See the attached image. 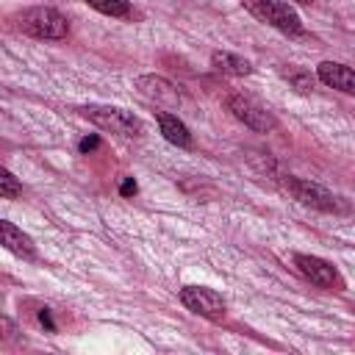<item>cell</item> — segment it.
<instances>
[{
    "label": "cell",
    "instance_id": "obj_14",
    "mask_svg": "<svg viewBox=\"0 0 355 355\" xmlns=\"http://www.w3.org/2000/svg\"><path fill=\"white\" fill-rule=\"evenodd\" d=\"M94 11L105 14V17H128L130 14V3L128 0H86Z\"/></svg>",
    "mask_w": 355,
    "mask_h": 355
},
{
    "label": "cell",
    "instance_id": "obj_6",
    "mask_svg": "<svg viewBox=\"0 0 355 355\" xmlns=\"http://www.w3.org/2000/svg\"><path fill=\"white\" fill-rule=\"evenodd\" d=\"M180 302L191 313H197L202 319H211V322L225 319V311H227L222 294H216L214 288H205V286H183L180 288Z\"/></svg>",
    "mask_w": 355,
    "mask_h": 355
},
{
    "label": "cell",
    "instance_id": "obj_9",
    "mask_svg": "<svg viewBox=\"0 0 355 355\" xmlns=\"http://www.w3.org/2000/svg\"><path fill=\"white\" fill-rule=\"evenodd\" d=\"M136 89H139L147 100L161 103V105H175V103H180L178 86L169 83V80H164V78H158V75H141V78H136Z\"/></svg>",
    "mask_w": 355,
    "mask_h": 355
},
{
    "label": "cell",
    "instance_id": "obj_2",
    "mask_svg": "<svg viewBox=\"0 0 355 355\" xmlns=\"http://www.w3.org/2000/svg\"><path fill=\"white\" fill-rule=\"evenodd\" d=\"M241 6L258 19V22H266L272 28H277L280 33H288V36H297L302 31V19L300 14L283 3V0H241Z\"/></svg>",
    "mask_w": 355,
    "mask_h": 355
},
{
    "label": "cell",
    "instance_id": "obj_7",
    "mask_svg": "<svg viewBox=\"0 0 355 355\" xmlns=\"http://www.w3.org/2000/svg\"><path fill=\"white\" fill-rule=\"evenodd\" d=\"M294 266L300 269V275H302L305 280H311V283L319 286V288H327V291H341V288H344V280H341L338 269H336L330 261L319 258V255H305V252H300V255H294Z\"/></svg>",
    "mask_w": 355,
    "mask_h": 355
},
{
    "label": "cell",
    "instance_id": "obj_1",
    "mask_svg": "<svg viewBox=\"0 0 355 355\" xmlns=\"http://www.w3.org/2000/svg\"><path fill=\"white\" fill-rule=\"evenodd\" d=\"M17 28L33 39H44V42H61L69 33V22L61 11L50 8V6H33L25 8L17 17Z\"/></svg>",
    "mask_w": 355,
    "mask_h": 355
},
{
    "label": "cell",
    "instance_id": "obj_20",
    "mask_svg": "<svg viewBox=\"0 0 355 355\" xmlns=\"http://www.w3.org/2000/svg\"><path fill=\"white\" fill-rule=\"evenodd\" d=\"M3 327H11V324H8L6 319H0V330H3Z\"/></svg>",
    "mask_w": 355,
    "mask_h": 355
},
{
    "label": "cell",
    "instance_id": "obj_12",
    "mask_svg": "<svg viewBox=\"0 0 355 355\" xmlns=\"http://www.w3.org/2000/svg\"><path fill=\"white\" fill-rule=\"evenodd\" d=\"M211 67L225 72V75H233V78H244V75H252V64L236 53H227V50H216L211 53Z\"/></svg>",
    "mask_w": 355,
    "mask_h": 355
},
{
    "label": "cell",
    "instance_id": "obj_13",
    "mask_svg": "<svg viewBox=\"0 0 355 355\" xmlns=\"http://www.w3.org/2000/svg\"><path fill=\"white\" fill-rule=\"evenodd\" d=\"M280 75L291 83V89H297L300 94H308V92H313V86H316V78L308 72V69H302V67H286V69H280Z\"/></svg>",
    "mask_w": 355,
    "mask_h": 355
},
{
    "label": "cell",
    "instance_id": "obj_19",
    "mask_svg": "<svg viewBox=\"0 0 355 355\" xmlns=\"http://www.w3.org/2000/svg\"><path fill=\"white\" fill-rule=\"evenodd\" d=\"M294 3H300V6H311L313 0H294Z\"/></svg>",
    "mask_w": 355,
    "mask_h": 355
},
{
    "label": "cell",
    "instance_id": "obj_11",
    "mask_svg": "<svg viewBox=\"0 0 355 355\" xmlns=\"http://www.w3.org/2000/svg\"><path fill=\"white\" fill-rule=\"evenodd\" d=\"M155 122H158V128H161V136H164L169 144H175V147H191V133H189V128L178 119V114L158 111V114H155Z\"/></svg>",
    "mask_w": 355,
    "mask_h": 355
},
{
    "label": "cell",
    "instance_id": "obj_16",
    "mask_svg": "<svg viewBox=\"0 0 355 355\" xmlns=\"http://www.w3.org/2000/svg\"><path fill=\"white\" fill-rule=\"evenodd\" d=\"M119 194H122V197L136 194V180H133V178H125V180H122V186H119Z\"/></svg>",
    "mask_w": 355,
    "mask_h": 355
},
{
    "label": "cell",
    "instance_id": "obj_8",
    "mask_svg": "<svg viewBox=\"0 0 355 355\" xmlns=\"http://www.w3.org/2000/svg\"><path fill=\"white\" fill-rule=\"evenodd\" d=\"M0 247H6L8 252H14V255H19L25 261H33L36 258L33 239L22 227H17L14 222H8V219H0Z\"/></svg>",
    "mask_w": 355,
    "mask_h": 355
},
{
    "label": "cell",
    "instance_id": "obj_18",
    "mask_svg": "<svg viewBox=\"0 0 355 355\" xmlns=\"http://www.w3.org/2000/svg\"><path fill=\"white\" fill-rule=\"evenodd\" d=\"M39 322H42V324H47V330H55V324H53V319H50V313H47V308H44L42 313H39Z\"/></svg>",
    "mask_w": 355,
    "mask_h": 355
},
{
    "label": "cell",
    "instance_id": "obj_4",
    "mask_svg": "<svg viewBox=\"0 0 355 355\" xmlns=\"http://www.w3.org/2000/svg\"><path fill=\"white\" fill-rule=\"evenodd\" d=\"M80 114L94 122L100 130H108V133H116V136H141V119L133 116L130 111L125 108H116V105H86L80 108Z\"/></svg>",
    "mask_w": 355,
    "mask_h": 355
},
{
    "label": "cell",
    "instance_id": "obj_10",
    "mask_svg": "<svg viewBox=\"0 0 355 355\" xmlns=\"http://www.w3.org/2000/svg\"><path fill=\"white\" fill-rule=\"evenodd\" d=\"M316 78L324 83V86H333L344 94H355V75L347 64H338V61H322L316 67Z\"/></svg>",
    "mask_w": 355,
    "mask_h": 355
},
{
    "label": "cell",
    "instance_id": "obj_17",
    "mask_svg": "<svg viewBox=\"0 0 355 355\" xmlns=\"http://www.w3.org/2000/svg\"><path fill=\"white\" fill-rule=\"evenodd\" d=\"M97 144H100V139H97V136H86V139H83L78 147H80V153H89V150H94Z\"/></svg>",
    "mask_w": 355,
    "mask_h": 355
},
{
    "label": "cell",
    "instance_id": "obj_3",
    "mask_svg": "<svg viewBox=\"0 0 355 355\" xmlns=\"http://www.w3.org/2000/svg\"><path fill=\"white\" fill-rule=\"evenodd\" d=\"M283 189L302 205H311L316 211H324V214H336V211H347V205L341 202V197H336L330 189L313 183V180H305V178H294V175H286L283 178Z\"/></svg>",
    "mask_w": 355,
    "mask_h": 355
},
{
    "label": "cell",
    "instance_id": "obj_15",
    "mask_svg": "<svg viewBox=\"0 0 355 355\" xmlns=\"http://www.w3.org/2000/svg\"><path fill=\"white\" fill-rule=\"evenodd\" d=\"M19 194H22V183H19V178L0 166V200H17Z\"/></svg>",
    "mask_w": 355,
    "mask_h": 355
},
{
    "label": "cell",
    "instance_id": "obj_5",
    "mask_svg": "<svg viewBox=\"0 0 355 355\" xmlns=\"http://www.w3.org/2000/svg\"><path fill=\"white\" fill-rule=\"evenodd\" d=\"M227 111H230L239 122H244L247 128H252V130H258V133H269V130L277 128L275 114H272L266 105H261L258 100L247 97V94H230V97H227Z\"/></svg>",
    "mask_w": 355,
    "mask_h": 355
}]
</instances>
